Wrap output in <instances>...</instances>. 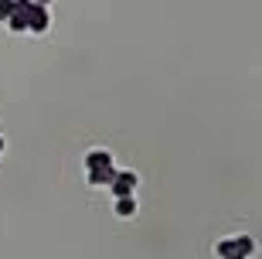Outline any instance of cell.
<instances>
[{"label": "cell", "instance_id": "cell-9", "mask_svg": "<svg viewBox=\"0 0 262 259\" xmlns=\"http://www.w3.org/2000/svg\"><path fill=\"white\" fill-rule=\"evenodd\" d=\"M0 154H4V136H0Z\"/></svg>", "mask_w": 262, "mask_h": 259}, {"label": "cell", "instance_id": "cell-4", "mask_svg": "<svg viewBox=\"0 0 262 259\" xmlns=\"http://www.w3.org/2000/svg\"><path fill=\"white\" fill-rule=\"evenodd\" d=\"M85 174H92V171H109L113 167V154L109 150H102V147H96V150H89L85 154Z\"/></svg>", "mask_w": 262, "mask_h": 259}, {"label": "cell", "instance_id": "cell-3", "mask_svg": "<svg viewBox=\"0 0 262 259\" xmlns=\"http://www.w3.org/2000/svg\"><path fill=\"white\" fill-rule=\"evenodd\" d=\"M136 184H140V177H136L133 171H116V174H113V181H109V194H113V198L133 194Z\"/></svg>", "mask_w": 262, "mask_h": 259}, {"label": "cell", "instance_id": "cell-7", "mask_svg": "<svg viewBox=\"0 0 262 259\" xmlns=\"http://www.w3.org/2000/svg\"><path fill=\"white\" fill-rule=\"evenodd\" d=\"M14 14V0H0V21H7Z\"/></svg>", "mask_w": 262, "mask_h": 259}, {"label": "cell", "instance_id": "cell-1", "mask_svg": "<svg viewBox=\"0 0 262 259\" xmlns=\"http://www.w3.org/2000/svg\"><path fill=\"white\" fill-rule=\"evenodd\" d=\"M255 249V242L249 235H235V239H222L214 242V256L218 259H249Z\"/></svg>", "mask_w": 262, "mask_h": 259}, {"label": "cell", "instance_id": "cell-5", "mask_svg": "<svg viewBox=\"0 0 262 259\" xmlns=\"http://www.w3.org/2000/svg\"><path fill=\"white\" fill-rule=\"evenodd\" d=\"M133 215H136V198L133 194L116 198V218H133Z\"/></svg>", "mask_w": 262, "mask_h": 259}, {"label": "cell", "instance_id": "cell-8", "mask_svg": "<svg viewBox=\"0 0 262 259\" xmlns=\"http://www.w3.org/2000/svg\"><path fill=\"white\" fill-rule=\"evenodd\" d=\"M31 4H38V7H51V0H31Z\"/></svg>", "mask_w": 262, "mask_h": 259}, {"label": "cell", "instance_id": "cell-2", "mask_svg": "<svg viewBox=\"0 0 262 259\" xmlns=\"http://www.w3.org/2000/svg\"><path fill=\"white\" fill-rule=\"evenodd\" d=\"M20 10H24V17H28V31H34V34H45V31L51 28V14L48 7H38V4H31V0H17Z\"/></svg>", "mask_w": 262, "mask_h": 259}, {"label": "cell", "instance_id": "cell-6", "mask_svg": "<svg viewBox=\"0 0 262 259\" xmlns=\"http://www.w3.org/2000/svg\"><path fill=\"white\" fill-rule=\"evenodd\" d=\"M113 174H116V167H109V171H92V174H85V177H89V184H92V188H109Z\"/></svg>", "mask_w": 262, "mask_h": 259}]
</instances>
